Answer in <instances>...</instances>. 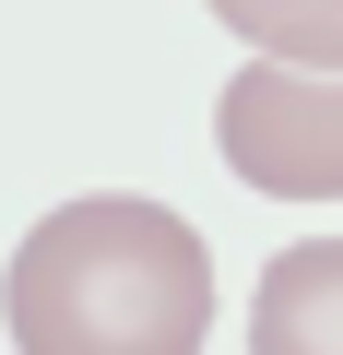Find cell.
<instances>
[{"mask_svg": "<svg viewBox=\"0 0 343 355\" xmlns=\"http://www.w3.org/2000/svg\"><path fill=\"white\" fill-rule=\"evenodd\" d=\"M12 355H202L213 331V249L190 214L142 190H83L24 225L0 272Z\"/></svg>", "mask_w": 343, "mask_h": 355, "instance_id": "cell-1", "label": "cell"}, {"mask_svg": "<svg viewBox=\"0 0 343 355\" xmlns=\"http://www.w3.org/2000/svg\"><path fill=\"white\" fill-rule=\"evenodd\" d=\"M213 142L261 202H343V71L249 48V71L213 95Z\"/></svg>", "mask_w": 343, "mask_h": 355, "instance_id": "cell-2", "label": "cell"}, {"mask_svg": "<svg viewBox=\"0 0 343 355\" xmlns=\"http://www.w3.org/2000/svg\"><path fill=\"white\" fill-rule=\"evenodd\" d=\"M249 355H343V237H296L261 261Z\"/></svg>", "mask_w": 343, "mask_h": 355, "instance_id": "cell-3", "label": "cell"}, {"mask_svg": "<svg viewBox=\"0 0 343 355\" xmlns=\"http://www.w3.org/2000/svg\"><path fill=\"white\" fill-rule=\"evenodd\" d=\"M213 24H237L249 48H272V60H319V71H343V0H202Z\"/></svg>", "mask_w": 343, "mask_h": 355, "instance_id": "cell-4", "label": "cell"}]
</instances>
